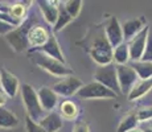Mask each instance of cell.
<instances>
[{
  "label": "cell",
  "instance_id": "obj_1",
  "mask_svg": "<svg viewBox=\"0 0 152 132\" xmlns=\"http://www.w3.org/2000/svg\"><path fill=\"white\" fill-rule=\"evenodd\" d=\"M83 48L101 66L109 65L114 57V48L107 40L103 25H93L83 39Z\"/></svg>",
  "mask_w": 152,
  "mask_h": 132
},
{
  "label": "cell",
  "instance_id": "obj_2",
  "mask_svg": "<svg viewBox=\"0 0 152 132\" xmlns=\"http://www.w3.org/2000/svg\"><path fill=\"white\" fill-rule=\"evenodd\" d=\"M31 60L33 61L39 67L46 70L48 73L53 75H57V77H69V75H73L72 69H69L66 66V63L61 62L58 60H54V58L49 57V55L44 54L41 52H32L31 54Z\"/></svg>",
  "mask_w": 152,
  "mask_h": 132
},
{
  "label": "cell",
  "instance_id": "obj_3",
  "mask_svg": "<svg viewBox=\"0 0 152 132\" xmlns=\"http://www.w3.org/2000/svg\"><path fill=\"white\" fill-rule=\"evenodd\" d=\"M36 24V17L32 16L28 17L19 28L13 29L11 33L7 34V41L13 46V49L16 52H24L29 48L28 42V33L32 28Z\"/></svg>",
  "mask_w": 152,
  "mask_h": 132
},
{
  "label": "cell",
  "instance_id": "obj_4",
  "mask_svg": "<svg viewBox=\"0 0 152 132\" xmlns=\"http://www.w3.org/2000/svg\"><path fill=\"white\" fill-rule=\"evenodd\" d=\"M21 96H23V102H24V106L27 108V112L32 120L34 122H39L41 120L44 108L41 103H40V99L37 93L34 91V89L28 83H23L21 85Z\"/></svg>",
  "mask_w": 152,
  "mask_h": 132
},
{
  "label": "cell",
  "instance_id": "obj_5",
  "mask_svg": "<svg viewBox=\"0 0 152 132\" xmlns=\"http://www.w3.org/2000/svg\"><path fill=\"white\" fill-rule=\"evenodd\" d=\"M94 79L99 82V83H102L103 86H106L107 89H110L111 91H114L116 95L122 94L121 86H119V82H118L116 65H114V63L99 66L94 73Z\"/></svg>",
  "mask_w": 152,
  "mask_h": 132
},
{
  "label": "cell",
  "instance_id": "obj_6",
  "mask_svg": "<svg viewBox=\"0 0 152 132\" xmlns=\"http://www.w3.org/2000/svg\"><path fill=\"white\" fill-rule=\"evenodd\" d=\"M77 95L80 98L83 99H114L118 98L114 91H111L110 89H107L106 86H103L102 83L94 81L90 82L87 85H83V87L77 93Z\"/></svg>",
  "mask_w": 152,
  "mask_h": 132
},
{
  "label": "cell",
  "instance_id": "obj_7",
  "mask_svg": "<svg viewBox=\"0 0 152 132\" xmlns=\"http://www.w3.org/2000/svg\"><path fill=\"white\" fill-rule=\"evenodd\" d=\"M116 73H118V82L122 94L128 95L132 87L138 83V74L130 65H116Z\"/></svg>",
  "mask_w": 152,
  "mask_h": 132
},
{
  "label": "cell",
  "instance_id": "obj_8",
  "mask_svg": "<svg viewBox=\"0 0 152 132\" xmlns=\"http://www.w3.org/2000/svg\"><path fill=\"white\" fill-rule=\"evenodd\" d=\"M82 87H83V83L80 78L74 77V75H69V77L62 78L60 82L54 83L52 89H53V91L56 94H60V95H64V96H70L77 94Z\"/></svg>",
  "mask_w": 152,
  "mask_h": 132
},
{
  "label": "cell",
  "instance_id": "obj_9",
  "mask_svg": "<svg viewBox=\"0 0 152 132\" xmlns=\"http://www.w3.org/2000/svg\"><path fill=\"white\" fill-rule=\"evenodd\" d=\"M148 32H150V26H145L139 34H136V36L128 42V48H130V58H131L132 62L142 61L143 54H144V50H145V45H147Z\"/></svg>",
  "mask_w": 152,
  "mask_h": 132
},
{
  "label": "cell",
  "instance_id": "obj_10",
  "mask_svg": "<svg viewBox=\"0 0 152 132\" xmlns=\"http://www.w3.org/2000/svg\"><path fill=\"white\" fill-rule=\"evenodd\" d=\"M103 26H104L107 40H109V42L111 44V46L114 49L116 46H119L121 44H123V40H124L123 29H122V25L119 24L118 19L115 16H110Z\"/></svg>",
  "mask_w": 152,
  "mask_h": 132
},
{
  "label": "cell",
  "instance_id": "obj_11",
  "mask_svg": "<svg viewBox=\"0 0 152 132\" xmlns=\"http://www.w3.org/2000/svg\"><path fill=\"white\" fill-rule=\"evenodd\" d=\"M50 34L48 33L45 28L42 25H34L33 28L29 31L28 33V42H29V48L31 49H37L44 46L48 42Z\"/></svg>",
  "mask_w": 152,
  "mask_h": 132
},
{
  "label": "cell",
  "instance_id": "obj_12",
  "mask_svg": "<svg viewBox=\"0 0 152 132\" xmlns=\"http://www.w3.org/2000/svg\"><path fill=\"white\" fill-rule=\"evenodd\" d=\"M147 26V23H145L144 17H138V19H132V20H127L122 24V29H123V36L124 40H132L136 34H139L143 29Z\"/></svg>",
  "mask_w": 152,
  "mask_h": 132
},
{
  "label": "cell",
  "instance_id": "obj_13",
  "mask_svg": "<svg viewBox=\"0 0 152 132\" xmlns=\"http://www.w3.org/2000/svg\"><path fill=\"white\" fill-rule=\"evenodd\" d=\"M0 83L1 89L10 98H15L17 91H19V81L12 73L7 71L5 69L0 70Z\"/></svg>",
  "mask_w": 152,
  "mask_h": 132
},
{
  "label": "cell",
  "instance_id": "obj_14",
  "mask_svg": "<svg viewBox=\"0 0 152 132\" xmlns=\"http://www.w3.org/2000/svg\"><path fill=\"white\" fill-rule=\"evenodd\" d=\"M32 52H41V53H44V54H46V55H49V57L54 58V60H58V61H61V62L66 63L65 62V58H64L62 52H61L60 45H58L57 40H56V37L53 36V34L49 37L48 42H46L44 46H41V48L29 49V53H32Z\"/></svg>",
  "mask_w": 152,
  "mask_h": 132
},
{
  "label": "cell",
  "instance_id": "obj_15",
  "mask_svg": "<svg viewBox=\"0 0 152 132\" xmlns=\"http://www.w3.org/2000/svg\"><path fill=\"white\" fill-rule=\"evenodd\" d=\"M37 95H39L40 103L45 111H52L57 104V94L50 87H41L37 91Z\"/></svg>",
  "mask_w": 152,
  "mask_h": 132
},
{
  "label": "cell",
  "instance_id": "obj_16",
  "mask_svg": "<svg viewBox=\"0 0 152 132\" xmlns=\"http://www.w3.org/2000/svg\"><path fill=\"white\" fill-rule=\"evenodd\" d=\"M40 125L45 130L46 132H57L62 128V118L60 116V114L57 112H50L42 118L39 123Z\"/></svg>",
  "mask_w": 152,
  "mask_h": 132
},
{
  "label": "cell",
  "instance_id": "obj_17",
  "mask_svg": "<svg viewBox=\"0 0 152 132\" xmlns=\"http://www.w3.org/2000/svg\"><path fill=\"white\" fill-rule=\"evenodd\" d=\"M39 5H40V9H41V12H42V16L45 17L46 23H48V24L56 25L57 19H58V7H56L54 3L46 1V0L39 1Z\"/></svg>",
  "mask_w": 152,
  "mask_h": 132
},
{
  "label": "cell",
  "instance_id": "obj_18",
  "mask_svg": "<svg viewBox=\"0 0 152 132\" xmlns=\"http://www.w3.org/2000/svg\"><path fill=\"white\" fill-rule=\"evenodd\" d=\"M136 71L140 81H148L152 78V62L145 61H136L130 65Z\"/></svg>",
  "mask_w": 152,
  "mask_h": 132
},
{
  "label": "cell",
  "instance_id": "obj_19",
  "mask_svg": "<svg viewBox=\"0 0 152 132\" xmlns=\"http://www.w3.org/2000/svg\"><path fill=\"white\" fill-rule=\"evenodd\" d=\"M152 89V79L148 81H139L135 86L132 87V90L128 94V101H135V99L142 98L143 95H145L150 90Z\"/></svg>",
  "mask_w": 152,
  "mask_h": 132
},
{
  "label": "cell",
  "instance_id": "obj_20",
  "mask_svg": "<svg viewBox=\"0 0 152 132\" xmlns=\"http://www.w3.org/2000/svg\"><path fill=\"white\" fill-rule=\"evenodd\" d=\"M19 124V119L8 108L0 107V128H13Z\"/></svg>",
  "mask_w": 152,
  "mask_h": 132
},
{
  "label": "cell",
  "instance_id": "obj_21",
  "mask_svg": "<svg viewBox=\"0 0 152 132\" xmlns=\"http://www.w3.org/2000/svg\"><path fill=\"white\" fill-rule=\"evenodd\" d=\"M113 60L116 62V65H127V62L131 60L130 58V48L128 44L123 42L119 46L114 49V57Z\"/></svg>",
  "mask_w": 152,
  "mask_h": 132
},
{
  "label": "cell",
  "instance_id": "obj_22",
  "mask_svg": "<svg viewBox=\"0 0 152 132\" xmlns=\"http://www.w3.org/2000/svg\"><path fill=\"white\" fill-rule=\"evenodd\" d=\"M138 123H139L138 112H130L128 115H126L124 118L121 120L116 132H130V131L135 130Z\"/></svg>",
  "mask_w": 152,
  "mask_h": 132
},
{
  "label": "cell",
  "instance_id": "obj_23",
  "mask_svg": "<svg viewBox=\"0 0 152 132\" xmlns=\"http://www.w3.org/2000/svg\"><path fill=\"white\" fill-rule=\"evenodd\" d=\"M60 114L64 116L65 119L73 120L77 118L78 115V107L74 102L72 101H65L60 104Z\"/></svg>",
  "mask_w": 152,
  "mask_h": 132
},
{
  "label": "cell",
  "instance_id": "obj_24",
  "mask_svg": "<svg viewBox=\"0 0 152 132\" xmlns=\"http://www.w3.org/2000/svg\"><path fill=\"white\" fill-rule=\"evenodd\" d=\"M72 20H73V17L68 13V11H66V8H65V4H60L58 5V19L54 25V32L61 31V29L66 24H69Z\"/></svg>",
  "mask_w": 152,
  "mask_h": 132
},
{
  "label": "cell",
  "instance_id": "obj_25",
  "mask_svg": "<svg viewBox=\"0 0 152 132\" xmlns=\"http://www.w3.org/2000/svg\"><path fill=\"white\" fill-rule=\"evenodd\" d=\"M65 8L68 11V13L74 19V17L78 16L81 8H82V1L81 0H69V1L65 3Z\"/></svg>",
  "mask_w": 152,
  "mask_h": 132
},
{
  "label": "cell",
  "instance_id": "obj_26",
  "mask_svg": "<svg viewBox=\"0 0 152 132\" xmlns=\"http://www.w3.org/2000/svg\"><path fill=\"white\" fill-rule=\"evenodd\" d=\"M142 61L152 62V28H150V32H148L147 45H145V50H144V54H143Z\"/></svg>",
  "mask_w": 152,
  "mask_h": 132
},
{
  "label": "cell",
  "instance_id": "obj_27",
  "mask_svg": "<svg viewBox=\"0 0 152 132\" xmlns=\"http://www.w3.org/2000/svg\"><path fill=\"white\" fill-rule=\"evenodd\" d=\"M10 15L12 17L17 20H21L25 15V7L21 4V3H17V4H13L12 7L10 8Z\"/></svg>",
  "mask_w": 152,
  "mask_h": 132
},
{
  "label": "cell",
  "instance_id": "obj_28",
  "mask_svg": "<svg viewBox=\"0 0 152 132\" xmlns=\"http://www.w3.org/2000/svg\"><path fill=\"white\" fill-rule=\"evenodd\" d=\"M25 127H27V132H46L39 123L32 120L29 116L25 118Z\"/></svg>",
  "mask_w": 152,
  "mask_h": 132
},
{
  "label": "cell",
  "instance_id": "obj_29",
  "mask_svg": "<svg viewBox=\"0 0 152 132\" xmlns=\"http://www.w3.org/2000/svg\"><path fill=\"white\" fill-rule=\"evenodd\" d=\"M138 119L139 122H144V120L152 119V106L147 108H143V110L138 111Z\"/></svg>",
  "mask_w": 152,
  "mask_h": 132
},
{
  "label": "cell",
  "instance_id": "obj_30",
  "mask_svg": "<svg viewBox=\"0 0 152 132\" xmlns=\"http://www.w3.org/2000/svg\"><path fill=\"white\" fill-rule=\"evenodd\" d=\"M73 132H90L89 130V124L86 122H77L74 124Z\"/></svg>",
  "mask_w": 152,
  "mask_h": 132
},
{
  "label": "cell",
  "instance_id": "obj_31",
  "mask_svg": "<svg viewBox=\"0 0 152 132\" xmlns=\"http://www.w3.org/2000/svg\"><path fill=\"white\" fill-rule=\"evenodd\" d=\"M13 31V26L11 24H7V23L1 21L0 20V34H8Z\"/></svg>",
  "mask_w": 152,
  "mask_h": 132
},
{
  "label": "cell",
  "instance_id": "obj_32",
  "mask_svg": "<svg viewBox=\"0 0 152 132\" xmlns=\"http://www.w3.org/2000/svg\"><path fill=\"white\" fill-rule=\"evenodd\" d=\"M7 98H8V95L4 93V90L0 89V107H3V106L5 104V102H7Z\"/></svg>",
  "mask_w": 152,
  "mask_h": 132
},
{
  "label": "cell",
  "instance_id": "obj_33",
  "mask_svg": "<svg viewBox=\"0 0 152 132\" xmlns=\"http://www.w3.org/2000/svg\"><path fill=\"white\" fill-rule=\"evenodd\" d=\"M143 132H152V127H147L143 130Z\"/></svg>",
  "mask_w": 152,
  "mask_h": 132
},
{
  "label": "cell",
  "instance_id": "obj_34",
  "mask_svg": "<svg viewBox=\"0 0 152 132\" xmlns=\"http://www.w3.org/2000/svg\"><path fill=\"white\" fill-rule=\"evenodd\" d=\"M130 132H143V130H140V128H135V130H132Z\"/></svg>",
  "mask_w": 152,
  "mask_h": 132
}]
</instances>
